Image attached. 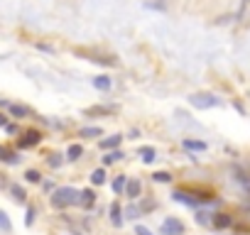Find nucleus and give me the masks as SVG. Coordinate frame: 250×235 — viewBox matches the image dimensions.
<instances>
[{"instance_id":"obj_32","label":"nucleus","mask_w":250,"mask_h":235,"mask_svg":"<svg viewBox=\"0 0 250 235\" xmlns=\"http://www.w3.org/2000/svg\"><path fill=\"white\" fill-rule=\"evenodd\" d=\"M147 10H157V13H167V5L165 3H145Z\"/></svg>"},{"instance_id":"obj_30","label":"nucleus","mask_w":250,"mask_h":235,"mask_svg":"<svg viewBox=\"0 0 250 235\" xmlns=\"http://www.w3.org/2000/svg\"><path fill=\"white\" fill-rule=\"evenodd\" d=\"M138 203H140L143 213H147V211H155V208H157V201H152V198H138Z\"/></svg>"},{"instance_id":"obj_24","label":"nucleus","mask_w":250,"mask_h":235,"mask_svg":"<svg viewBox=\"0 0 250 235\" xmlns=\"http://www.w3.org/2000/svg\"><path fill=\"white\" fill-rule=\"evenodd\" d=\"M123 213H125V220H138L143 215V208L140 203H130L128 208H123Z\"/></svg>"},{"instance_id":"obj_31","label":"nucleus","mask_w":250,"mask_h":235,"mask_svg":"<svg viewBox=\"0 0 250 235\" xmlns=\"http://www.w3.org/2000/svg\"><path fill=\"white\" fill-rule=\"evenodd\" d=\"M133 233H135V235H155V233H152L147 225H143V223H135V230H133Z\"/></svg>"},{"instance_id":"obj_39","label":"nucleus","mask_w":250,"mask_h":235,"mask_svg":"<svg viewBox=\"0 0 250 235\" xmlns=\"http://www.w3.org/2000/svg\"><path fill=\"white\" fill-rule=\"evenodd\" d=\"M10 184H8V179H3V174H0V189H8Z\"/></svg>"},{"instance_id":"obj_14","label":"nucleus","mask_w":250,"mask_h":235,"mask_svg":"<svg viewBox=\"0 0 250 235\" xmlns=\"http://www.w3.org/2000/svg\"><path fill=\"white\" fill-rule=\"evenodd\" d=\"M182 147H184L187 152H206V150H208V145H206L204 140H196V137H184V140H182Z\"/></svg>"},{"instance_id":"obj_33","label":"nucleus","mask_w":250,"mask_h":235,"mask_svg":"<svg viewBox=\"0 0 250 235\" xmlns=\"http://www.w3.org/2000/svg\"><path fill=\"white\" fill-rule=\"evenodd\" d=\"M35 47H37V49H40V52H47V54H54V52H57V49H54V47H52V44H44V42H37V44H35Z\"/></svg>"},{"instance_id":"obj_35","label":"nucleus","mask_w":250,"mask_h":235,"mask_svg":"<svg viewBox=\"0 0 250 235\" xmlns=\"http://www.w3.org/2000/svg\"><path fill=\"white\" fill-rule=\"evenodd\" d=\"M10 123V113H0V128H5Z\"/></svg>"},{"instance_id":"obj_10","label":"nucleus","mask_w":250,"mask_h":235,"mask_svg":"<svg viewBox=\"0 0 250 235\" xmlns=\"http://www.w3.org/2000/svg\"><path fill=\"white\" fill-rule=\"evenodd\" d=\"M91 86H93L96 91H101V93H108V91L113 88V78H110L108 74H98V76L91 78Z\"/></svg>"},{"instance_id":"obj_28","label":"nucleus","mask_w":250,"mask_h":235,"mask_svg":"<svg viewBox=\"0 0 250 235\" xmlns=\"http://www.w3.org/2000/svg\"><path fill=\"white\" fill-rule=\"evenodd\" d=\"M35 218H37V206H35V203H27V211H25V225L32 228V225H35Z\"/></svg>"},{"instance_id":"obj_13","label":"nucleus","mask_w":250,"mask_h":235,"mask_svg":"<svg viewBox=\"0 0 250 235\" xmlns=\"http://www.w3.org/2000/svg\"><path fill=\"white\" fill-rule=\"evenodd\" d=\"M20 152L18 150H5V147H0V162L3 164H8V167H15V164H20Z\"/></svg>"},{"instance_id":"obj_29","label":"nucleus","mask_w":250,"mask_h":235,"mask_svg":"<svg viewBox=\"0 0 250 235\" xmlns=\"http://www.w3.org/2000/svg\"><path fill=\"white\" fill-rule=\"evenodd\" d=\"M25 181H27V184H42L40 169H27V172H25Z\"/></svg>"},{"instance_id":"obj_9","label":"nucleus","mask_w":250,"mask_h":235,"mask_svg":"<svg viewBox=\"0 0 250 235\" xmlns=\"http://www.w3.org/2000/svg\"><path fill=\"white\" fill-rule=\"evenodd\" d=\"M8 113H10L13 120H25V118L32 115V108H30V105H22V103H10Z\"/></svg>"},{"instance_id":"obj_17","label":"nucleus","mask_w":250,"mask_h":235,"mask_svg":"<svg viewBox=\"0 0 250 235\" xmlns=\"http://www.w3.org/2000/svg\"><path fill=\"white\" fill-rule=\"evenodd\" d=\"M125 159V152L118 147V150H108L103 157H101V164L103 167H110V164H115V162H123Z\"/></svg>"},{"instance_id":"obj_20","label":"nucleus","mask_w":250,"mask_h":235,"mask_svg":"<svg viewBox=\"0 0 250 235\" xmlns=\"http://www.w3.org/2000/svg\"><path fill=\"white\" fill-rule=\"evenodd\" d=\"M8 191H10L13 201H18V203H27V191H25L20 184H10V186H8Z\"/></svg>"},{"instance_id":"obj_8","label":"nucleus","mask_w":250,"mask_h":235,"mask_svg":"<svg viewBox=\"0 0 250 235\" xmlns=\"http://www.w3.org/2000/svg\"><path fill=\"white\" fill-rule=\"evenodd\" d=\"M108 218H110V223H113L115 228H123V223H125V213H123V206L118 203V198L108 206Z\"/></svg>"},{"instance_id":"obj_36","label":"nucleus","mask_w":250,"mask_h":235,"mask_svg":"<svg viewBox=\"0 0 250 235\" xmlns=\"http://www.w3.org/2000/svg\"><path fill=\"white\" fill-rule=\"evenodd\" d=\"M42 189H44V194H52L57 186H54V181H42Z\"/></svg>"},{"instance_id":"obj_1","label":"nucleus","mask_w":250,"mask_h":235,"mask_svg":"<svg viewBox=\"0 0 250 235\" xmlns=\"http://www.w3.org/2000/svg\"><path fill=\"white\" fill-rule=\"evenodd\" d=\"M49 203L57 211H66L71 206H81V189H76V186H57L49 194Z\"/></svg>"},{"instance_id":"obj_34","label":"nucleus","mask_w":250,"mask_h":235,"mask_svg":"<svg viewBox=\"0 0 250 235\" xmlns=\"http://www.w3.org/2000/svg\"><path fill=\"white\" fill-rule=\"evenodd\" d=\"M3 130H5V133H8V135H20V128H18V125H15V123H8V125H5V128H3Z\"/></svg>"},{"instance_id":"obj_5","label":"nucleus","mask_w":250,"mask_h":235,"mask_svg":"<svg viewBox=\"0 0 250 235\" xmlns=\"http://www.w3.org/2000/svg\"><path fill=\"white\" fill-rule=\"evenodd\" d=\"M169 198L174 201V203H182V206H187V208H199L201 206V201L196 198V194L191 191H187V189H174L172 194H169Z\"/></svg>"},{"instance_id":"obj_23","label":"nucleus","mask_w":250,"mask_h":235,"mask_svg":"<svg viewBox=\"0 0 250 235\" xmlns=\"http://www.w3.org/2000/svg\"><path fill=\"white\" fill-rule=\"evenodd\" d=\"M83 157V145H69V150H66V162H79Z\"/></svg>"},{"instance_id":"obj_15","label":"nucleus","mask_w":250,"mask_h":235,"mask_svg":"<svg viewBox=\"0 0 250 235\" xmlns=\"http://www.w3.org/2000/svg\"><path fill=\"white\" fill-rule=\"evenodd\" d=\"M138 157L143 159V164H155L157 162V150L152 145H143V147H138Z\"/></svg>"},{"instance_id":"obj_37","label":"nucleus","mask_w":250,"mask_h":235,"mask_svg":"<svg viewBox=\"0 0 250 235\" xmlns=\"http://www.w3.org/2000/svg\"><path fill=\"white\" fill-rule=\"evenodd\" d=\"M135 137H140V130H138V128H133V130L128 133V137H125V140H135Z\"/></svg>"},{"instance_id":"obj_16","label":"nucleus","mask_w":250,"mask_h":235,"mask_svg":"<svg viewBox=\"0 0 250 235\" xmlns=\"http://www.w3.org/2000/svg\"><path fill=\"white\" fill-rule=\"evenodd\" d=\"M115 113H118V105H93V108L83 110V115H105V118H110Z\"/></svg>"},{"instance_id":"obj_6","label":"nucleus","mask_w":250,"mask_h":235,"mask_svg":"<svg viewBox=\"0 0 250 235\" xmlns=\"http://www.w3.org/2000/svg\"><path fill=\"white\" fill-rule=\"evenodd\" d=\"M235 225V218L230 215V213H226V211H216L213 215H211V228L213 230H228V228H233Z\"/></svg>"},{"instance_id":"obj_2","label":"nucleus","mask_w":250,"mask_h":235,"mask_svg":"<svg viewBox=\"0 0 250 235\" xmlns=\"http://www.w3.org/2000/svg\"><path fill=\"white\" fill-rule=\"evenodd\" d=\"M189 105L196 108V110H211V108H221L223 100L216 96V93H208V91H196L189 96Z\"/></svg>"},{"instance_id":"obj_40","label":"nucleus","mask_w":250,"mask_h":235,"mask_svg":"<svg viewBox=\"0 0 250 235\" xmlns=\"http://www.w3.org/2000/svg\"><path fill=\"white\" fill-rule=\"evenodd\" d=\"M233 105H235V110H238V113H245V108H243V105H240L238 100H233Z\"/></svg>"},{"instance_id":"obj_19","label":"nucleus","mask_w":250,"mask_h":235,"mask_svg":"<svg viewBox=\"0 0 250 235\" xmlns=\"http://www.w3.org/2000/svg\"><path fill=\"white\" fill-rule=\"evenodd\" d=\"M101 135H103V130H101L98 125H86V128L79 130V137H83V140H96V137H101Z\"/></svg>"},{"instance_id":"obj_21","label":"nucleus","mask_w":250,"mask_h":235,"mask_svg":"<svg viewBox=\"0 0 250 235\" xmlns=\"http://www.w3.org/2000/svg\"><path fill=\"white\" fill-rule=\"evenodd\" d=\"M88 181H91V186H103V184H105V167L93 169V172L88 174Z\"/></svg>"},{"instance_id":"obj_4","label":"nucleus","mask_w":250,"mask_h":235,"mask_svg":"<svg viewBox=\"0 0 250 235\" xmlns=\"http://www.w3.org/2000/svg\"><path fill=\"white\" fill-rule=\"evenodd\" d=\"M160 235H187V225L177 215H167L160 225Z\"/></svg>"},{"instance_id":"obj_7","label":"nucleus","mask_w":250,"mask_h":235,"mask_svg":"<svg viewBox=\"0 0 250 235\" xmlns=\"http://www.w3.org/2000/svg\"><path fill=\"white\" fill-rule=\"evenodd\" d=\"M123 140H125L123 133H113V135H108V137H101V140H98V147H101L103 152H108V150H118V147L123 145Z\"/></svg>"},{"instance_id":"obj_12","label":"nucleus","mask_w":250,"mask_h":235,"mask_svg":"<svg viewBox=\"0 0 250 235\" xmlns=\"http://www.w3.org/2000/svg\"><path fill=\"white\" fill-rule=\"evenodd\" d=\"M128 174H115L113 181H110V189H113V196H125V186H128Z\"/></svg>"},{"instance_id":"obj_27","label":"nucleus","mask_w":250,"mask_h":235,"mask_svg":"<svg viewBox=\"0 0 250 235\" xmlns=\"http://www.w3.org/2000/svg\"><path fill=\"white\" fill-rule=\"evenodd\" d=\"M0 233H5V235H10L13 233V223H10V215L0 208Z\"/></svg>"},{"instance_id":"obj_25","label":"nucleus","mask_w":250,"mask_h":235,"mask_svg":"<svg viewBox=\"0 0 250 235\" xmlns=\"http://www.w3.org/2000/svg\"><path fill=\"white\" fill-rule=\"evenodd\" d=\"M211 215H213V213H208V211H204V208H194V218H196V223L204 225V228L211 225Z\"/></svg>"},{"instance_id":"obj_18","label":"nucleus","mask_w":250,"mask_h":235,"mask_svg":"<svg viewBox=\"0 0 250 235\" xmlns=\"http://www.w3.org/2000/svg\"><path fill=\"white\" fill-rule=\"evenodd\" d=\"M150 179H152L155 184H172V181H174V174L167 172V169H157V172L150 174Z\"/></svg>"},{"instance_id":"obj_3","label":"nucleus","mask_w":250,"mask_h":235,"mask_svg":"<svg viewBox=\"0 0 250 235\" xmlns=\"http://www.w3.org/2000/svg\"><path fill=\"white\" fill-rule=\"evenodd\" d=\"M42 140H44L42 130H37V128H30V130L20 133V137H18V150H32V147H37Z\"/></svg>"},{"instance_id":"obj_38","label":"nucleus","mask_w":250,"mask_h":235,"mask_svg":"<svg viewBox=\"0 0 250 235\" xmlns=\"http://www.w3.org/2000/svg\"><path fill=\"white\" fill-rule=\"evenodd\" d=\"M0 108L8 110V108H10V100H8V98H0Z\"/></svg>"},{"instance_id":"obj_26","label":"nucleus","mask_w":250,"mask_h":235,"mask_svg":"<svg viewBox=\"0 0 250 235\" xmlns=\"http://www.w3.org/2000/svg\"><path fill=\"white\" fill-rule=\"evenodd\" d=\"M64 162H66V155H59V152H54V155L47 157V167H49V169H59Z\"/></svg>"},{"instance_id":"obj_22","label":"nucleus","mask_w":250,"mask_h":235,"mask_svg":"<svg viewBox=\"0 0 250 235\" xmlns=\"http://www.w3.org/2000/svg\"><path fill=\"white\" fill-rule=\"evenodd\" d=\"M96 198H98V194L93 189H81V206L83 208H93Z\"/></svg>"},{"instance_id":"obj_11","label":"nucleus","mask_w":250,"mask_h":235,"mask_svg":"<svg viewBox=\"0 0 250 235\" xmlns=\"http://www.w3.org/2000/svg\"><path fill=\"white\" fill-rule=\"evenodd\" d=\"M125 196H128L130 201L143 198V181H140V179H128V186H125Z\"/></svg>"}]
</instances>
